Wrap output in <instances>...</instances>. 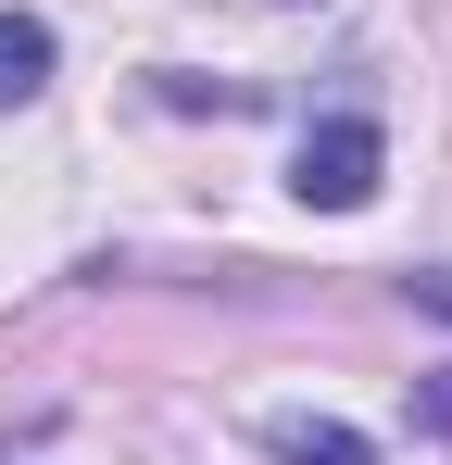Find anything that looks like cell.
Instances as JSON below:
<instances>
[{
	"label": "cell",
	"mask_w": 452,
	"mask_h": 465,
	"mask_svg": "<svg viewBox=\"0 0 452 465\" xmlns=\"http://www.w3.org/2000/svg\"><path fill=\"white\" fill-rule=\"evenodd\" d=\"M377 163H389V139H377L365 114H339V126H314V139H301L290 189L314 202V214H365V202H377Z\"/></svg>",
	"instance_id": "cell-1"
},
{
	"label": "cell",
	"mask_w": 452,
	"mask_h": 465,
	"mask_svg": "<svg viewBox=\"0 0 452 465\" xmlns=\"http://www.w3.org/2000/svg\"><path fill=\"white\" fill-rule=\"evenodd\" d=\"M264 440H277V465H377L365 428H339V415H277Z\"/></svg>",
	"instance_id": "cell-2"
},
{
	"label": "cell",
	"mask_w": 452,
	"mask_h": 465,
	"mask_svg": "<svg viewBox=\"0 0 452 465\" xmlns=\"http://www.w3.org/2000/svg\"><path fill=\"white\" fill-rule=\"evenodd\" d=\"M38 88H51V25L38 13H0V114L38 101Z\"/></svg>",
	"instance_id": "cell-3"
},
{
	"label": "cell",
	"mask_w": 452,
	"mask_h": 465,
	"mask_svg": "<svg viewBox=\"0 0 452 465\" xmlns=\"http://www.w3.org/2000/svg\"><path fill=\"white\" fill-rule=\"evenodd\" d=\"M427 428H440V440H452V365H440V378H427Z\"/></svg>",
	"instance_id": "cell-4"
}]
</instances>
